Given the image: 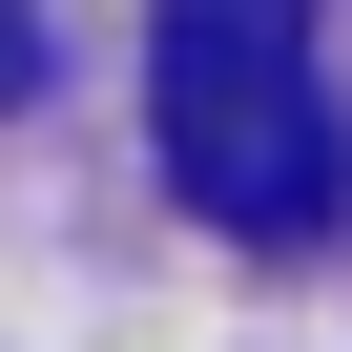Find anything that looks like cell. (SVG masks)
<instances>
[{
	"label": "cell",
	"mask_w": 352,
	"mask_h": 352,
	"mask_svg": "<svg viewBox=\"0 0 352 352\" xmlns=\"http://www.w3.org/2000/svg\"><path fill=\"white\" fill-rule=\"evenodd\" d=\"M145 83H166V187L249 249H311L352 208V145L311 104V0H166L145 21Z\"/></svg>",
	"instance_id": "1"
},
{
	"label": "cell",
	"mask_w": 352,
	"mask_h": 352,
	"mask_svg": "<svg viewBox=\"0 0 352 352\" xmlns=\"http://www.w3.org/2000/svg\"><path fill=\"white\" fill-rule=\"evenodd\" d=\"M0 104H42V21H21V0H0Z\"/></svg>",
	"instance_id": "2"
}]
</instances>
